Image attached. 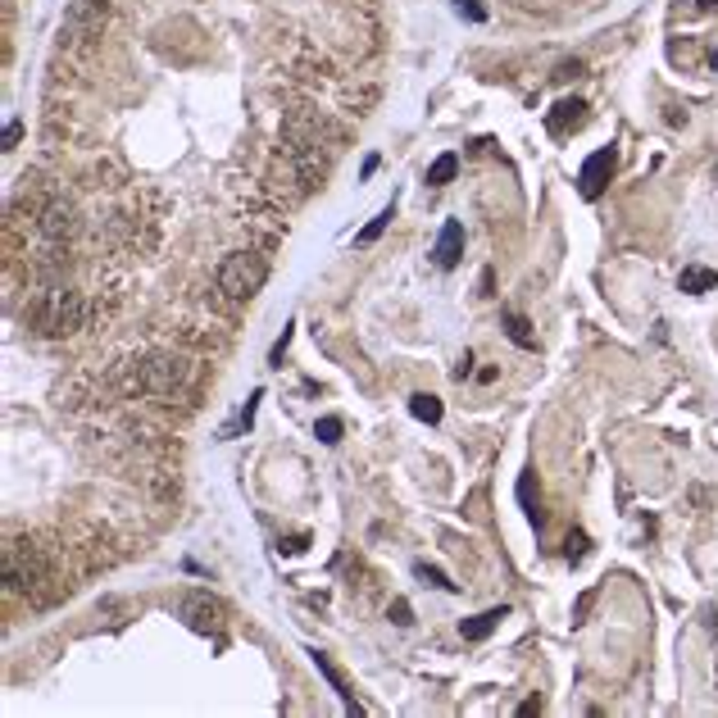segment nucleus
<instances>
[{
    "label": "nucleus",
    "mask_w": 718,
    "mask_h": 718,
    "mask_svg": "<svg viewBox=\"0 0 718 718\" xmlns=\"http://www.w3.org/2000/svg\"><path fill=\"white\" fill-rule=\"evenodd\" d=\"M714 286H718V268L691 264V268H682V273H678V292H691V296H700V292H714Z\"/></svg>",
    "instance_id": "11"
},
{
    "label": "nucleus",
    "mask_w": 718,
    "mask_h": 718,
    "mask_svg": "<svg viewBox=\"0 0 718 718\" xmlns=\"http://www.w3.org/2000/svg\"><path fill=\"white\" fill-rule=\"evenodd\" d=\"M391 214H396L391 205H387V209H378V214H373V223H369L364 232L355 237V246H359V250H369V246H373V241H378V237H382V232L391 228Z\"/></svg>",
    "instance_id": "14"
},
{
    "label": "nucleus",
    "mask_w": 718,
    "mask_h": 718,
    "mask_svg": "<svg viewBox=\"0 0 718 718\" xmlns=\"http://www.w3.org/2000/svg\"><path fill=\"white\" fill-rule=\"evenodd\" d=\"M305 550V537H292V541H282V555H301Z\"/></svg>",
    "instance_id": "25"
},
{
    "label": "nucleus",
    "mask_w": 718,
    "mask_h": 718,
    "mask_svg": "<svg viewBox=\"0 0 718 718\" xmlns=\"http://www.w3.org/2000/svg\"><path fill=\"white\" fill-rule=\"evenodd\" d=\"M19 136H23V123H19V118H10V123H5V151H14V146H19Z\"/></svg>",
    "instance_id": "22"
},
{
    "label": "nucleus",
    "mask_w": 718,
    "mask_h": 718,
    "mask_svg": "<svg viewBox=\"0 0 718 718\" xmlns=\"http://www.w3.org/2000/svg\"><path fill=\"white\" fill-rule=\"evenodd\" d=\"M587 118H591V114H587V101H559V105L546 114V132H550V136H573Z\"/></svg>",
    "instance_id": "6"
},
{
    "label": "nucleus",
    "mask_w": 718,
    "mask_h": 718,
    "mask_svg": "<svg viewBox=\"0 0 718 718\" xmlns=\"http://www.w3.org/2000/svg\"><path fill=\"white\" fill-rule=\"evenodd\" d=\"M468 373H473V350H464L460 364H455V378H468Z\"/></svg>",
    "instance_id": "24"
},
{
    "label": "nucleus",
    "mask_w": 718,
    "mask_h": 718,
    "mask_svg": "<svg viewBox=\"0 0 718 718\" xmlns=\"http://www.w3.org/2000/svg\"><path fill=\"white\" fill-rule=\"evenodd\" d=\"M182 618H187V627H196V632H219V627H223V605L214 600V596H205V591H191V596L182 600Z\"/></svg>",
    "instance_id": "5"
},
{
    "label": "nucleus",
    "mask_w": 718,
    "mask_h": 718,
    "mask_svg": "<svg viewBox=\"0 0 718 718\" xmlns=\"http://www.w3.org/2000/svg\"><path fill=\"white\" fill-rule=\"evenodd\" d=\"M409 414H414L418 423H442V400L427 396V391H418V396H409Z\"/></svg>",
    "instance_id": "13"
},
{
    "label": "nucleus",
    "mask_w": 718,
    "mask_h": 718,
    "mask_svg": "<svg viewBox=\"0 0 718 718\" xmlns=\"http://www.w3.org/2000/svg\"><path fill=\"white\" fill-rule=\"evenodd\" d=\"M505 337L514 346H532V323L519 314V310H505Z\"/></svg>",
    "instance_id": "15"
},
{
    "label": "nucleus",
    "mask_w": 718,
    "mask_h": 718,
    "mask_svg": "<svg viewBox=\"0 0 718 718\" xmlns=\"http://www.w3.org/2000/svg\"><path fill=\"white\" fill-rule=\"evenodd\" d=\"M264 282H268V259L264 255H255V250L223 255V264H219V292L228 301H250Z\"/></svg>",
    "instance_id": "2"
},
{
    "label": "nucleus",
    "mask_w": 718,
    "mask_h": 718,
    "mask_svg": "<svg viewBox=\"0 0 718 718\" xmlns=\"http://www.w3.org/2000/svg\"><path fill=\"white\" fill-rule=\"evenodd\" d=\"M519 505H523V514H528L532 532H541L546 514H541V500H537V473H532V468H528V473L519 477Z\"/></svg>",
    "instance_id": "10"
},
{
    "label": "nucleus",
    "mask_w": 718,
    "mask_h": 718,
    "mask_svg": "<svg viewBox=\"0 0 718 718\" xmlns=\"http://www.w3.org/2000/svg\"><path fill=\"white\" fill-rule=\"evenodd\" d=\"M460 250H464V228H460V219H446L442 232H437V246H433L437 268H455V264H460Z\"/></svg>",
    "instance_id": "7"
},
{
    "label": "nucleus",
    "mask_w": 718,
    "mask_h": 718,
    "mask_svg": "<svg viewBox=\"0 0 718 718\" xmlns=\"http://www.w3.org/2000/svg\"><path fill=\"white\" fill-rule=\"evenodd\" d=\"M664 118H669V123H673V127H682V123H687V109H669V114H664Z\"/></svg>",
    "instance_id": "27"
},
{
    "label": "nucleus",
    "mask_w": 718,
    "mask_h": 718,
    "mask_svg": "<svg viewBox=\"0 0 718 718\" xmlns=\"http://www.w3.org/2000/svg\"><path fill=\"white\" fill-rule=\"evenodd\" d=\"M414 573H418L423 582H433V587H442V591H460V582H451V578H446V573H442L437 564H423V559H418V564H414Z\"/></svg>",
    "instance_id": "16"
},
{
    "label": "nucleus",
    "mask_w": 718,
    "mask_h": 718,
    "mask_svg": "<svg viewBox=\"0 0 718 718\" xmlns=\"http://www.w3.org/2000/svg\"><path fill=\"white\" fill-rule=\"evenodd\" d=\"M455 169H460V155H455V151H446V155H437V160H433V169H427V178H423V182H427V187H446V182L455 178Z\"/></svg>",
    "instance_id": "12"
},
{
    "label": "nucleus",
    "mask_w": 718,
    "mask_h": 718,
    "mask_svg": "<svg viewBox=\"0 0 718 718\" xmlns=\"http://www.w3.org/2000/svg\"><path fill=\"white\" fill-rule=\"evenodd\" d=\"M587 546H591V541H587V532H582V528H573V532L564 537V559H568V564H578V559L587 555Z\"/></svg>",
    "instance_id": "17"
},
{
    "label": "nucleus",
    "mask_w": 718,
    "mask_h": 718,
    "mask_svg": "<svg viewBox=\"0 0 718 718\" xmlns=\"http://www.w3.org/2000/svg\"><path fill=\"white\" fill-rule=\"evenodd\" d=\"M292 337H296V323H292V328H286V332H282V341L273 346V355H268V359H273V364H277V359L286 355V346H292Z\"/></svg>",
    "instance_id": "23"
},
{
    "label": "nucleus",
    "mask_w": 718,
    "mask_h": 718,
    "mask_svg": "<svg viewBox=\"0 0 718 718\" xmlns=\"http://www.w3.org/2000/svg\"><path fill=\"white\" fill-rule=\"evenodd\" d=\"M519 714H523V718H532V714H541V700H537V696H532V700H523V705H519Z\"/></svg>",
    "instance_id": "26"
},
{
    "label": "nucleus",
    "mask_w": 718,
    "mask_h": 718,
    "mask_svg": "<svg viewBox=\"0 0 718 718\" xmlns=\"http://www.w3.org/2000/svg\"><path fill=\"white\" fill-rule=\"evenodd\" d=\"M314 437H319L323 446H337V442H341V418H319V423H314Z\"/></svg>",
    "instance_id": "18"
},
{
    "label": "nucleus",
    "mask_w": 718,
    "mask_h": 718,
    "mask_svg": "<svg viewBox=\"0 0 718 718\" xmlns=\"http://www.w3.org/2000/svg\"><path fill=\"white\" fill-rule=\"evenodd\" d=\"M310 655H314V669H319V673L328 678V687H332V691L341 696V705H346L350 714H364V709H359V700H355V691H350V682H346V678H341V673L332 669V660H328L323 651H310Z\"/></svg>",
    "instance_id": "8"
},
{
    "label": "nucleus",
    "mask_w": 718,
    "mask_h": 718,
    "mask_svg": "<svg viewBox=\"0 0 718 718\" xmlns=\"http://www.w3.org/2000/svg\"><path fill=\"white\" fill-rule=\"evenodd\" d=\"M87 296L68 292V286H41V292L23 305V319L41 332V337H74L78 328H87Z\"/></svg>",
    "instance_id": "1"
},
{
    "label": "nucleus",
    "mask_w": 718,
    "mask_h": 718,
    "mask_svg": "<svg viewBox=\"0 0 718 718\" xmlns=\"http://www.w3.org/2000/svg\"><path fill=\"white\" fill-rule=\"evenodd\" d=\"M614 164H618V151H614V146L596 151V155L582 164V173H578V191H582L587 200H596V196L609 187V178H614Z\"/></svg>",
    "instance_id": "4"
},
{
    "label": "nucleus",
    "mask_w": 718,
    "mask_h": 718,
    "mask_svg": "<svg viewBox=\"0 0 718 718\" xmlns=\"http://www.w3.org/2000/svg\"><path fill=\"white\" fill-rule=\"evenodd\" d=\"M455 10H460V19H468V23H482V19H486V5H477V0H455Z\"/></svg>",
    "instance_id": "19"
},
{
    "label": "nucleus",
    "mask_w": 718,
    "mask_h": 718,
    "mask_svg": "<svg viewBox=\"0 0 718 718\" xmlns=\"http://www.w3.org/2000/svg\"><path fill=\"white\" fill-rule=\"evenodd\" d=\"M391 623H396V627H409V623H414V609H409V600H391Z\"/></svg>",
    "instance_id": "21"
},
{
    "label": "nucleus",
    "mask_w": 718,
    "mask_h": 718,
    "mask_svg": "<svg viewBox=\"0 0 718 718\" xmlns=\"http://www.w3.org/2000/svg\"><path fill=\"white\" fill-rule=\"evenodd\" d=\"M582 74H587V64H582V59H564V64L555 68V78H559V83H568V78H582Z\"/></svg>",
    "instance_id": "20"
},
{
    "label": "nucleus",
    "mask_w": 718,
    "mask_h": 718,
    "mask_svg": "<svg viewBox=\"0 0 718 718\" xmlns=\"http://www.w3.org/2000/svg\"><path fill=\"white\" fill-rule=\"evenodd\" d=\"M182 382H187V364L178 355H151V359H141V364H136V387L151 391V396H169Z\"/></svg>",
    "instance_id": "3"
},
{
    "label": "nucleus",
    "mask_w": 718,
    "mask_h": 718,
    "mask_svg": "<svg viewBox=\"0 0 718 718\" xmlns=\"http://www.w3.org/2000/svg\"><path fill=\"white\" fill-rule=\"evenodd\" d=\"M500 618H510V609H482V614H473V618L460 623V636H464V641H486Z\"/></svg>",
    "instance_id": "9"
}]
</instances>
